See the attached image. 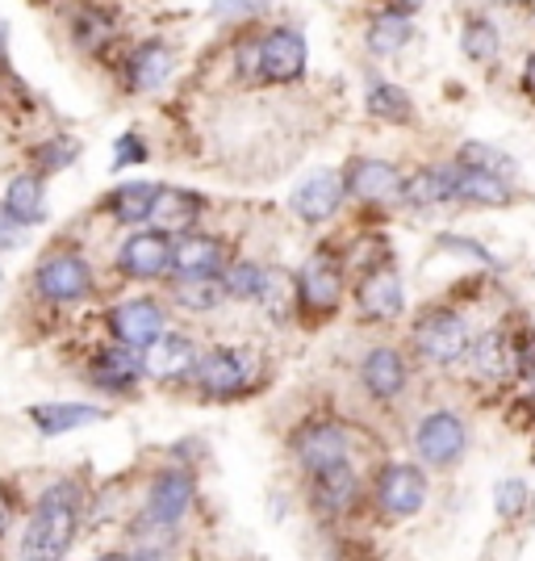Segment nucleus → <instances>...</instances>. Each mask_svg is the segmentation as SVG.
<instances>
[{
  "mask_svg": "<svg viewBox=\"0 0 535 561\" xmlns=\"http://www.w3.org/2000/svg\"><path fill=\"white\" fill-rule=\"evenodd\" d=\"M259 302L268 306L272 314H289L293 306H298V280H289L284 273L277 268H268V280H264V294H259Z\"/></svg>",
  "mask_w": 535,
  "mask_h": 561,
  "instance_id": "nucleus-37",
  "label": "nucleus"
},
{
  "mask_svg": "<svg viewBox=\"0 0 535 561\" xmlns=\"http://www.w3.org/2000/svg\"><path fill=\"white\" fill-rule=\"evenodd\" d=\"M348 202V185H344V172H330V168H318L310 172L302 185L289 193V214L302 218L305 227H323L335 214L344 210Z\"/></svg>",
  "mask_w": 535,
  "mask_h": 561,
  "instance_id": "nucleus-14",
  "label": "nucleus"
},
{
  "mask_svg": "<svg viewBox=\"0 0 535 561\" xmlns=\"http://www.w3.org/2000/svg\"><path fill=\"white\" fill-rule=\"evenodd\" d=\"M461 50H465L468 64L493 68L502 59V34H498V25L489 22V18H468L461 25Z\"/></svg>",
  "mask_w": 535,
  "mask_h": 561,
  "instance_id": "nucleus-31",
  "label": "nucleus"
},
{
  "mask_svg": "<svg viewBox=\"0 0 535 561\" xmlns=\"http://www.w3.org/2000/svg\"><path fill=\"white\" fill-rule=\"evenodd\" d=\"M34 294L50 306H75L93 294V264L71 252V248H59V252H47L34 268Z\"/></svg>",
  "mask_w": 535,
  "mask_h": 561,
  "instance_id": "nucleus-4",
  "label": "nucleus"
},
{
  "mask_svg": "<svg viewBox=\"0 0 535 561\" xmlns=\"http://www.w3.org/2000/svg\"><path fill=\"white\" fill-rule=\"evenodd\" d=\"M410 344L427 365L435 369H452L465 360L468 344H473V328L456 306H427L419 319L410 323Z\"/></svg>",
  "mask_w": 535,
  "mask_h": 561,
  "instance_id": "nucleus-2",
  "label": "nucleus"
},
{
  "mask_svg": "<svg viewBox=\"0 0 535 561\" xmlns=\"http://www.w3.org/2000/svg\"><path fill=\"white\" fill-rule=\"evenodd\" d=\"M9 524H13V494L9 486H0V537L9 533Z\"/></svg>",
  "mask_w": 535,
  "mask_h": 561,
  "instance_id": "nucleus-44",
  "label": "nucleus"
},
{
  "mask_svg": "<svg viewBox=\"0 0 535 561\" xmlns=\"http://www.w3.org/2000/svg\"><path fill=\"white\" fill-rule=\"evenodd\" d=\"M344 185H348L351 202H364V206H406V176L385 160L373 156H356L344 168Z\"/></svg>",
  "mask_w": 535,
  "mask_h": 561,
  "instance_id": "nucleus-12",
  "label": "nucleus"
},
{
  "mask_svg": "<svg viewBox=\"0 0 535 561\" xmlns=\"http://www.w3.org/2000/svg\"><path fill=\"white\" fill-rule=\"evenodd\" d=\"M456 164L481 168V172H498V176H507V181H514V176H519V164H514L507 151H498V147L477 142V139H468V142H461V147H456Z\"/></svg>",
  "mask_w": 535,
  "mask_h": 561,
  "instance_id": "nucleus-35",
  "label": "nucleus"
},
{
  "mask_svg": "<svg viewBox=\"0 0 535 561\" xmlns=\"http://www.w3.org/2000/svg\"><path fill=\"white\" fill-rule=\"evenodd\" d=\"M406 206H415V210L452 206V164L422 168L415 176H406Z\"/></svg>",
  "mask_w": 535,
  "mask_h": 561,
  "instance_id": "nucleus-28",
  "label": "nucleus"
},
{
  "mask_svg": "<svg viewBox=\"0 0 535 561\" xmlns=\"http://www.w3.org/2000/svg\"><path fill=\"white\" fill-rule=\"evenodd\" d=\"M197 360H201V352H197L188 331H163L151 348H142V369H147L151 381H160V386L193 381Z\"/></svg>",
  "mask_w": 535,
  "mask_h": 561,
  "instance_id": "nucleus-18",
  "label": "nucleus"
},
{
  "mask_svg": "<svg viewBox=\"0 0 535 561\" xmlns=\"http://www.w3.org/2000/svg\"><path fill=\"white\" fill-rule=\"evenodd\" d=\"M101 420H105V411L93 402H38V407H30V423L43 436H63V432H75V427H89Z\"/></svg>",
  "mask_w": 535,
  "mask_h": 561,
  "instance_id": "nucleus-26",
  "label": "nucleus"
},
{
  "mask_svg": "<svg viewBox=\"0 0 535 561\" xmlns=\"http://www.w3.org/2000/svg\"><path fill=\"white\" fill-rule=\"evenodd\" d=\"M356 310L369 323H394L406 314V285L389 260L356 273Z\"/></svg>",
  "mask_w": 535,
  "mask_h": 561,
  "instance_id": "nucleus-13",
  "label": "nucleus"
},
{
  "mask_svg": "<svg viewBox=\"0 0 535 561\" xmlns=\"http://www.w3.org/2000/svg\"><path fill=\"white\" fill-rule=\"evenodd\" d=\"M373 499L385 519H410L427 507V473L406 461H385L376 469Z\"/></svg>",
  "mask_w": 535,
  "mask_h": 561,
  "instance_id": "nucleus-9",
  "label": "nucleus"
},
{
  "mask_svg": "<svg viewBox=\"0 0 535 561\" xmlns=\"http://www.w3.org/2000/svg\"><path fill=\"white\" fill-rule=\"evenodd\" d=\"M461 365H465L468 377H473L477 386H502V381H514L511 331H502V328L477 331Z\"/></svg>",
  "mask_w": 535,
  "mask_h": 561,
  "instance_id": "nucleus-20",
  "label": "nucleus"
},
{
  "mask_svg": "<svg viewBox=\"0 0 535 561\" xmlns=\"http://www.w3.org/2000/svg\"><path fill=\"white\" fill-rule=\"evenodd\" d=\"M117 268L130 280H163L172 277V234L160 227H135L117 248Z\"/></svg>",
  "mask_w": 535,
  "mask_h": 561,
  "instance_id": "nucleus-10",
  "label": "nucleus"
},
{
  "mask_svg": "<svg viewBox=\"0 0 535 561\" xmlns=\"http://www.w3.org/2000/svg\"><path fill=\"white\" fill-rule=\"evenodd\" d=\"M410 38H415V25H410L406 13H376L373 22H369V30H364L369 50H373V55H385V59L410 47Z\"/></svg>",
  "mask_w": 535,
  "mask_h": 561,
  "instance_id": "nucleus-32",
  "label": "nucleus"
},
{
  "mask_svg": "<svg viewBox=\"0 0 535 561\" xmlns=\"http://www.w3.org/2000/svg\"><path fill=\"white\" fill-rule=\"evenodd\" d=\"M155 193L160 185H147V181H126V185H117L101 206L105 214L121 222V227H147L151 222V206H155Z\"/></svg>",
  "mask_w": 535,
  "mask_h": 561,
  "instance_id": "nucleus-27",
  "label": "nucleus"
},
{
  "mask_svg": "<svg viewBox=\"0 0 535 561\" xmlns=\"http://www.w3.org/2000/svg\"><path fill=\"white\" fill-rule=\"evenodd\" d=\"M172 71H176L172 47L151 38V43H139L121 59V84H126V93H160L163 84L172 80Z\"/></svg>",
  "mask_w": 535,
  "mask_h": 561,
  "instance_id": "nucleus-21",
  "label": "nucleus"
},
{
  "mask_svg": "<svg viewBox=\"0 0 535 561\" xmlns=\"http://www.w3.org/2000/svg\"><path fill=\"white\" fill-rule=\"evenodd\" d=\"M264 9H268V0H213V18H252Z\"/></svg>",
  "mask_w": 535,
  "mask_h": 561,
  "instance_id": "nucleus-42",
  "label": "nucleus"
},
{
  "mask_svg": "<svg viewBox=\"0 0 535 561\" xmlns=\"http://www.w3.org/2000/svg\"><path fill=\"white\" fill-rule=\"evenodd\" d=\"M71 38H75V47L89 50V55H105L117 43V25L101 9H80L75 22H71Z\"/></svg>",
  "mask_w": 535,
  "mask_h": 561,
  "instance_id": "nucleus-33",
  "label": "nucleus"
},
{
  "mask_svg": "<svg viewBox=\"0 0 535 561\" xmlns=\"http://www.w3.org/2000/svg\"><path fill=\"white\" fill-rule=\"evenodd\" d=\"M360 386L369 390V398L376 402H394L402 398V390L410 386V365L406 356L394 348V344H376V348L364 352L360 360Z\"/></svg>",
  "mask_w": 535,
  "mask_h": 561,
  "instance_id": "nucleus-23",
  "label": "nucleus"
},
{
  "mask_svg": "<svg viewBox=\"0 0 535 561\" xmlns=\"http://www.w3.org/2000/svg\"><path fill=\"white\" fill-rule=\"evenodd\" d=\"M259 377V356L252 348H213L197 360L193 369V390L210 402H231V398L252 394Z\"/></svg>",
  "mask_w": 535,
  "mask_h": 561,
  "instance_id": "nucleus-3",
  "label": "nucleus"
},
{
  "mask_svg": "<svg viewBox=\"0 0 535 561\" xmlns=\"http://www.w3.org/2000/svg\"><path fill=\"white\" fill-rule=\"evenodd\" d=\"M84 507H89V494L75 478H59L50 482L47 491L38 494V503L30 507V519L22 528V545L18 553L22 558H63L75 537H80V524H84Z\"/></svg>",
  "mask_w": 535,
  "mask_h": 561,
  "instance_id": "nucleus-1",
  "label": "nucleus"
},
{
  "mask_svg": "<svg viewBox=\"0 0 535 561\" xmlns=\"http://www.w3.org/2000/svg\"><path fill=\"white\" fill-rule=\"evenodd\" d=\"M151 160V147L130 130V135H121V139L114 142V172H126V168L135 164H147Z\"/></svg>",
  "mask_w": 535,
  "mask_h": 561,
  "instance_id": "nucleus-40",
  "label": "nucleus"
},
{
  "mask_svg": "<svg viewBox=\"0 0 535 561\" xmlns=\"http://www.w3.org/2000/svg\"><path fill=\"white\" fill-rule=\"evenodd\" d=\"M381 9H385V13H406V18H410V13L419 9V0H385Z\"/></svg>",
  "mask_w": 535,
  "mask_h": 561,
  "instance_id": "nucleus-46",
  "label": "nucleus"
},
{
  "mask_svg": "<svg viewBox=\"0 0 535 561\" xmlns=\"http://www.w3.org/2000/svg\"><path fill=\"white\" fill-rule=\"evenodd\" d=\"M440 252H456V256H473L477 264H489V268H502V260L493 256L489 248L473 243V239H465V234H443V239H440Z\"/></svg>",
  "mask_w": 535,
  "mask_h": 561,
  "instance_id": "nucleus-41",
  "label": "nucleus"
},
{
  "mask_svg": "<svg viewBox=\"0 0 535 561\" xmlns=\"http://www.w3.org/2000/svg\"><path fill=\"white\" fill-rule=\"evenodd\" d=\"M4 210L13 214L22 227H38L47 222V176L43 172H18L4 185Z\"/></svg>",
  "mask_w": 535,
  "mask_h": 561,
  "instance_id": "nucleus-25",
  "label": "nucleus"
},
{
  "mask_svg": "<svg viewBox=\"0 0 535 561\" xmlns=\"http://www.w3.org/2000/svg\"><path fill=\"white\" fill-rule=\"evenodd\" d=\"M523 93L535 101V50L527 55V59H523Z\"/></svg>",
  "mask_w": 535,
  "mask_h": 561,
  "instance_id": "nucleus-45",
  "label": "nucleus"
},
{
  "mask_svg": "<svg viewBox=\"0 0 535 561\" xmlns=\"http://www.w3.org/2000/svg\"><path fill=\"white\" fill-rule=\"evenodd\" d=\"M75 156H80V142L68 139V135H55V139H47L43 147H34V168H38L43 176H55V172H63V168L75 164Z\"/></svg>",
  "mask_w": 535,
  "mask_h": 561,
  "instance_id": "nucleus-36",
  "label": "nucleus"
},
{
  "mask_svg": "<svg viewBox=\"0 0 535 561\" xmlns=\"http://www.w3.org/2000/svg\"><path fill=\"white\" fill-rule=\"evenodd\" d=\"M452 202L481 206V210H507V206H514V181L452 160Z\"/></svg>",
  "mask_w": 535,
  "mask_h": 561,
  "instance_id": "nucleus-22",
  "label": "nucleus"
},
{
  "mask_svg": "<svg viewBox=\"0 0 535 561\" xmlns=\"http://www.w3.org/2000/svg\"><path fill=\"white\" fill-rule=\"evenodd\" d=\"M22 222H18V218H13V214L4 210V206H0V252H9V248H18V243H22Z\"/></svg>",
  "mask_w": 535,
  "mask_h": 561,
  "instance_id": "nucleus-43",
  "label": "nucleus"
},
{
  "mask_svg": "<svg viewBox=\"0 0 535 561\" xmlns=\"http://www.w3.org/2000/svg\"><path fill=\"white\" fill-rule=\"evenodd\" d=\"M264 280H268V268L256 264V260H231L222 268V289H226V298H234V302H259Z\"/></svg>",
  "mask_w": 535,
  "mask_h": 561,
  "instance_id": "nucleus-34",
  "label": "nucleus"
},
{
  "mask_svg": "<svg viewBox=\"0 0 535 561\" xmlns=\"http://www.w3.org/2000/svg\"><path fill=\"white\" fill-rule=\"evenodd\" d=\"M364 105H369V114H373L376 122H389V126L415 122V101H410V93L389 84V80H369Z\"/></svg>",
  "mask_w": 535,
  "mask_h": 561,
  "instance_id": "nucleus-30",
  "label": "nucleus"
},
{
  "mask_svg": "<svg viewBox=\"0 0 535 561\" xmlns=\"http://www.w3.org/2000/svg\"><path fill=\"white\" fill-rule=\"evenodd\" d=\"M493 507H498L502 519H519L523 507H527V482L523 478H502L493 486Z\"/></svg>",
  "mask_w": 535,
  "mask_h": 561,
  "instance_id": "nucleus-38",
  "label": "nucleus"
},
{
  "mask_svg": "<svg viewBox=\"0 0 535 561\" xmlns=\"http://www.w3.org/2000/svg\"><path fill=\"white\" fill-rule=\"evenodd\" d=\"M511 360L519 381H535V331L519 328L511 331Z\"/></svg>",
  "mask_w": 535,
  "mask_h": 561,
  "instance_id": "nucleus-39",
  "label": "nucleus"
},
{
  "mask_svg": "<svg viewBox=\"0 0 535 561\" xmlns=\"http://www.w3.org/2000/svg\"><path fill=\"white\" fill-rule=\"evenodd\" d=\"M289 453L310 478L326 473V469L351 466V432L335 420H310L289 436Z\"/></svg>",
  "mask_w": 535,
  "mask_h": 561,
  "instance_id": "nucleus-5",
  "label": "nucleus"
},
{
  "mask_svg": "<svg viewBox=\"0 0 535 561\" xmlns=\"http://www.w3.org/2000/svg\"><path fill=\"white\" fill-rule=\"evenodd\" d=\"M172 457H176V461H193V457H201V448L193 445V440H185V445H172Z\"/></svg>",
  "mask_w": 535,
  "mask_h": 561,
  "instance_id": "nucleus-47",
  "label": "nucleus"
},
{
  "mask_svg": "<svg viewBox=\"0 0 535 561\" xmlns=\"http://www.w3.org/2000/svg\"><path fill=\"white\" fill-rule=\"evenodd\" d=\"M201 214H206V197H201V193L160 185L155 206H151V227H160V231H167V234H181V231H193Z\"/></svg>",
  "mask_w": 535,
  "mask_h": 561,
  "instance_id": "nucleus-24",
  "label": "nucleus"
},
{
  "mask_svg": "<svg viewBox=\"0 0 535 561\" xmlns=\"http://www.w3.org/2000/svg\"><path fill=\"white\" fill-rule=\"evenodd\" d=\"M305 38L293 25H277L259 38V80L264 84H298L305 76Z\"/></svg>",
  "mask_w": 535,
  "mask_h": 561,
  "instance_id": "nucleus-16",
  "label": "nucleus"
},
{
  "mask_svg": "<svg viewBox=\"0 0 535 561\" xmlns=\"http://www.w3.org/2000/svg\"><path fill=\"white\" fill-rule=\"evenodd\" d=\"M197 507V473L193 466H167L151 478L147 486V499H142V512L160 524H172L181 528L188 515Z\"/></svg>",
  "mask_w": 535,
  "mask_h": 561,
  "instance_id": "nucleus-11",
  "label": "nucleus"
},
{
  "mask_svg": "<svg viewBox=\"0 0 535 561\" xmlns=\"http://www.w3.org/2000/svg\"><path fill=\"white\" fill-rule=\"evenodd\" d=\"M344 285H348V264L335 252H318L298 268V306L310 319H330L344 306Z\"/></svg>",
  "mask_w": 535,
  "mask_h": 561,
  "instance_id": "nucleus-6",
  "label": "nucleus"
},
{
  "mask_svg": "<svg viewBox=\"0 0 535 561\" xmlns=\"http://www.w3.org/2000/svg\"><path fill=\"white\" fill-rule=\"evenodd\" d=\"M410 448L422 466L431 469H452L465 461L468 453V427L456 411H431L422 415L415 436H410Z\"/></svg>",
  "mask_w": 535,
  "mask_h": 561,
  "instance_id": "nucleus-7",
  "label": "nucleus"
},
{
  "mask_svg": "<svg viewBox=\"0 0 535 561\" xmlns=\"http://www.w3.org/2000/svg\"><path fill=\"white\" fill-rule=\"evenodd\" d=\"M364 499V482L351 466L326 469V473H314L310 478V512L335 524V519H348Z\"/></svg>",
  "mask_w": 535,
  "mask_h": 561,
  "instance_id": "nucleus-17",
  "label": "nucleus"
},
{
  "mask_svg": "<svg viewBox=\"0 0 535 561\" xmlns=\"http://www.w3.org/2000/svg\"><path fill=\"white\" fill-rule=\"evenodd\" d=\"M167 298L188 314H213L226 302V289H222V277H176Z\"/></svg>",
  "mask_w": 535,
  "mask_h": 561,
  "instance_id": "nucleus-29",
  "label": "nucleus"
},
{
  "mask_svg": "<svg viewBox=\"0 0 535 561\" xmlns=\"http://www.w3.org/2000/svg\"><path fill=\"white\" fill-rule=\"evenodd\" d=\"M0 280H4V273H0Z\"/></svg>",
  "mask_w": 535,
  "mask_h": 561,
  "instance_id": "nucleus-48",
  "label": "nucleus"
},
{
  "mask_svg": "<svg viewBox=\"0 0 535 561\" xmlns=\"http://www.w3.org/2000/svg\"><path fill=\"white\" fill-rule=\"evenodd\" d=\"M226 243L206 231L172 234V277H222L226 268Z\"/></svg>",
  "mask_w": 535,
  "mask_h": 561,
  "instance_id": "nucleus-19",
  "label": "nucleus"
},
{
  "mask_svg": "<svg viewBox=\"0 0 535 561\" xmlns=\"http://www.w3.org/2000/svg\"><path fill=\"white\" fill-rule=\"evenodd\" d=\"M105 328H109V340L142 352V348H151L163 331H167V306H163L160 298H151V294H142V298H121V302L109 306Z\"/></svg>",
  "mask_w": 535,
  "mask_h": 561,
  "instance_id": "nucleus-8",
  "label": "nucleus"
},
{
  "mask_svg": "<svg viewBox=\"0 0 535 561\" xmlns=\"http://www.w3.org/2000/svg\"><path fill=\"white\" fill-rule=\"evenodd\" d=\"M84 377H89V386L101 390V394H135L139 390V381L147 377L142 369V352L139 348H126V344H105V348H96L89 360H84Z\"/></svg>",
  "mask_w": 535,
  "mask_h": 561,
  "instance_id": "nucleus-15",
  "label": "nucleus"
}]
</instances>
